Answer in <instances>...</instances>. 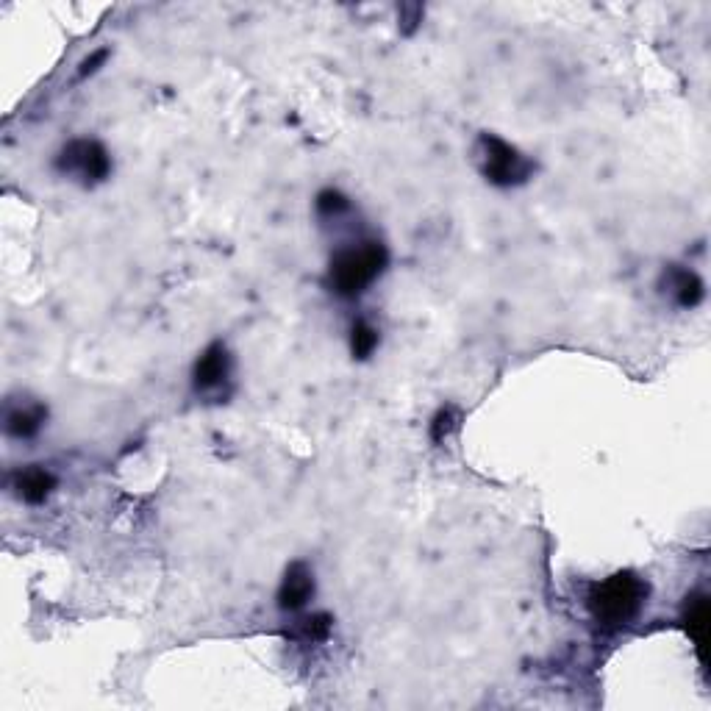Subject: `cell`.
<instances>
[{
	"label": "cell",
	"instance_id": "cell-8",
	"mask_svg": "<svg viewBox=\"0 0 711 711\" xmlns=\"http://www.w3.org/2000/svg\"><path fill=\"white\" fill-rule=\"evenodd\" d=\"M684 631H687L689 639L695 642L700 662H703V659H706V645H709V631H711V612H709V598H706V595H692V598H687V609H684Z\"/></svg>",
	"mask_w": 711,
	"mask_h": 711
},
{
	"label": "cell",
	"instance_id": "cell-11",
	"mask_svg": "<svg viewBox=\"0 0 711 711\" xmlns=\"http://www.w3.org/2000/svg\"><path fill=\"white\" fill-rule=\"evenodd\" d=\"M331 628H334V617L331 614H312V617H303L295 628V637L306 645H317L331 637Z\"/></svg>",
	"mask_w": 711,
	"mask_h": 711
},
{
	"label": "cell",
	"instance_id": "cell-9",
	"mask_svg": "<svg viewBox=\"0 0 711 711\" xmlns=\"http://www.w3.org/2000/svg\"><path fill=\"white\" fill-rule=\"evenodd\" d=\"M667 287L673 292V298L678 306L684 309H695L700 300H703V281L692 270H670V278H667Z\"/></svg>",
	"mask_w": 711,
	"mask_h": 711
},
{
	"label": "cell",
	"instance_id": "cell-14",
	"mask_svg": "<svg viewBox=\"0 0 711 711\" xmlns=\"http://www.w3.org/2000/svg\"><path fill=\"white\" fill-rule=\"evenodd\" d=\"M450 428H453V409H442V412L434 417V423H431V439H434V442H442V439L450 434Z\"/></svg>",
	"mask_w": 711,
	"mask_h": 711
},
{
	"label": "cell",
	"instance_id": "cell-7",
	"mask_svg": "<svg viewBox=\"0 0 711 711\" xmlns=\"http://www.w3.org/2000/svg\"><path fill=\"white\" fill-rule=\"evenodd\" d=\"M14 489H17V495H20L25 503L39 506V503H45V500L50 498V492L56 489V475L45 470V467H39V464H31V467H25V470L17 473Z\"/></svg>",
	"mask_w": 711,
	"mask_h": 711
},
{
	"label": "cell",
	"instance_id": "cell-3",
	"mask_svg": "<svg viewBox=\"0 0 711 711\" xmlns=\"http://www.w3.org/2000/svg\"><path fill=\"white\" fill-rule=\"evenodd\" d=\"M475 153H478V167L481 173L487 178L489 184L495 187H517V184H525L531 178V170L534 164L525 159L523 153L517 148H512L509 142H503L495 134H481L478 145H475Z\"/></svg>",
	"mask_w": 711,
	"mask_h": 711
},
{
	"label": "cell",
	"instance_id": "cell-1",
	"mask_svg": "<svg viewBox=\"0 0 711 711\" xmlns=\"http://www.w3.org/2000/svg\"><path fill=\"white\" fill-rule=\"evenodd\" d=\"M648 584L637 573H614L589 589V612L606 628H623L645 606Z\"/></svg>",
	"mask_w": 711,
	"mask_h": 711
},
{
	"label": "cell",
	"instance_id": "cell-13",
	"mask_svg": "<svg viewBox=\"0 0 711 711\" xmlns=\"http://www.w3.org/2000/svg\"><path fill=\"white\" fill-rule=\"evenodd\" d=\"M348 206V198H345L342 192H337V189H325V192L317 195V212L323 214V217H337V214L345 212Z\"/></svg>",
	"mask_w": 711,
	"mask_h": 711
},
{
	"label": "cell",
	"instance_id": "cell-15",
	"mask_svg": "<svg viewBox=\"0 0 711 711\" xmlns=\"http://www.w3.org/2000/svg\"><path fill=\"white\" fill-rule=\"evenodd\" d=\"M106 59H109V50L106 48L95 50L89 59H84V62H81V70H78V75H81V78H87V75L95 73V70H98V64H103Z\"/></svg>",
	"mask_w": 711,
	"mask_h": 711
},
{
	"label": "cell",
	"instance_id": "cell-6",
	"mask_svg": "<svg viewBox=\"0 0 711 711\" xmlns=\"http://www.w3.org/2000/svg\"><path fill=\"white\" fill-rule=\"evenodd\" d=\"M195 387L200 392H209V389L220 387L223 381H228L231 375V356L223 342H214L209 348L200 353V359L195 362Z\"/></svg>",
	"mask_w": 711,
	"mask_h": 711
},
{
	"label": "cell",
	"instance_id": "cell-4",
	"mask_svg": "<svg viewBox=\"0 0 711 711\" xmlns=\"http://www.w3.org/2000/svg\"><path fill=\"white\" fill-rule=\"evenodd\" d=\"M56 167L62 173L81 175L87 184H95V181H103L106 175L112 173V159H109L106 148L95 139H75L59 153Z\"/></svg>",
	"mask_w": 711,
	"mask_h": 711
},
{
	"label": "cell",
	"instance_id": "cell-5",
	"mask_svg": "<svg viewBox=\"0 0 711 711\" xmlns=\"http://www.w3.org/2000/svg\"><path fill=\"white\" fill-rule=\"evenodd\" d=\"M314 595V573L303 562L289 564L278 587V606L284 612H300Z\"/></svg>",
	"mask_w": 711,
	"mask_h": 711
},
{
	"label": "cell",
	"instance_id": "cell-2",
	"mask_svg": "<svg viewBox=\"0 0 711 711\" xmlns=\"http://www.w3.org/2000/svg\"><path fill=\"white\" fill-rule=\"evenodd\" d=\"M389 253L381 242H362L359 248L339 250L328 267V281L337 295L356 298L387 270Z\"/></svg>",
	"mask_w": 711,
	"mask_h": 711
},
{
	"label": "cell",
	"instance_id": "cell-12",
	"mask_svg": "<svg viewBox=\"0 0 711 711\" xmlns=\"http://www.w3.org/2000/svg\"><path fill=\"white\" fill-rule=\"evenodd\" d=\"M378 342H381V337H378V331L367 320H356L353 323V328H350V353H353V359H370L373 350L378 348Z\"/></svg>",
	"mask_w": 711,
	"mask_h": 711
},
{
	"label": "cell",
	"instance_id": "cell-10",
	"mask_svg": "<svg viewBox=\"0 0 711 711\" xmlns=\"http://www.w3.org/2000/svg\"><path fill=\"white\" fill-rule=\"evenodd\" d=\"M45 409L42 406H31V409H17V412H9L6 417V431L17 439H28L37 434L42 423H45Z\"/></svg>",
	"mask_w": 711,
	"mask_h": 711
}]
</instances>
